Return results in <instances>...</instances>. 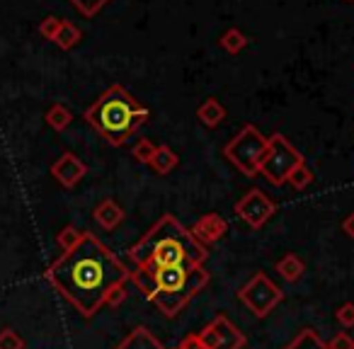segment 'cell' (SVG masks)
<instances>
[{
  "label": "cell",
  "mask_w": 354,
  "mask_h": 349,
  "mask_svg": "<svg viewBox=\"0 0 354 349\" xmlns=\"http://www.w3.org/2000/svg\"><path fill=\"white\" fill-rule=\"evenodd\" d=\"M131 272L93 233H83L78 245L66 250L46 270L49 284L85 318H93L104 305L117 284H127Z\"/></svg>",
  "instance_id": "obj_1"
},
{
  "label": "cell",
  "mask_w": 354,
  "mask_h": 349,
  "mask_svg": "<svg viewBox=\"0 0 354 349\" xmlns=\"http://www.w3.org/2000/svg\"><path fill=\"white\" fill-rule=\"evenodd\" d=\"M129 257L136 267L156 265V267H202L207 262V245L192 236L172 214H165L136 245L129 250Z\"/></svg>",
  "instance_id": "obj_2"
},
{
  "label": "cell",
  "mask_w": 354,
  "mask_h": 349,
  "mask_svg": "<svg viewBox=\"0 0 354 349\" xmlns=\"http://www.w3.org/2000/svg\"><path fill=\"white\" fill-rule=\"evenodd\" d=\"M136 289L156 303L165 318H175L185 305L209 284V272L202 267H156L143 265L129 274Z\"/></svg>",
  "instance_id": "obj_3"
},
{
  "label": "cell",
  "mask_w": 354,
  "mask_h": 349,
  "mask_svg": "<svg viewBox=\"0 0 354 349\" xmlns=\"http://www.w3.org/2000/svg\"><path fill=\"white\" fill-rule=\"evenodd\" d=\"M83 117L109 146H124L148 122V109L124 85H112L85 109Z\"/></svg>",
  "instance_id": "obj_4"
},
{
  "label": "cell",
  "mask_w": 354,
  "mask_h": 349,
  "mask_svg": "<svg viewBox=\"0 0 354 349\" xmlns=\"http://www.w3.org/2000/svg\"><path fill=\"white\" fill-rule=\"evenodd\" d=\"M267 153V136L252 124H245L223 148V155L245 175V178H257L260 175L262 158Z\"/></svg>",
  "instance_id": "obj_5"
},
{
  "label": "cell",
  "mask_w": 354,
  "mask_h": 349,
  "mask_svg": "<svg viewBox=\"0 0 354 349\" xmlns=\"http://www.w3.org/2000/svg\"><path fill=\"white\" fill-rule=\"evenodd\" d=\"M301 162H306L304 155L286 141L284 133H274V136L267 138V153H265V158H262L260 175L270 185L281 187Z\"/></svg>",
  "instance_id": "obj_6"
},
{
  "label": "cell",
  "mask_w": 354,
  "mask_h": 349,
  "mask_svg": "<svg viewBox=\"0 0 354 349\" xmlns=\"http://www.w3.org/2000/svg\"><path fill=\"white\" fill-rule=\"evenodd\" d=\"M238 299L243 301V305H245L252 315L265 318V315H270L272 310L281 303L284 294H281V289L270 279V276L257 272V274H252L250 281L238 291Z\"/></svg>",
  "instance_id": "obj_7"
},
{
  "label": "cell",
  "mask_w": 354,
  "mask_h": 349,
  "mask_svg": "<svg viewBox=\"0 0 354 349\" xmlns=\"http://www.w3.org/2000/svg\"><path fill=\"white\" fill-rule=\"evenodd\" d=\"M197 337L202 342V349H243L248 342L245 334L226 315H216Z\"/></svg>",
  "instance_id": "obj_8"
},
{
  "label": "cell",
  "mask_w": 354,
  "mask_h": 349,
  "mask_svg": "<svg viewBox=\"0 0 354 349\" xmlns=\"http://www.w3.org/2000/svg\"><path fill=\"white\" fill-rule=\"evenodd\" d=\"M236 214L248 223L250 228H262L272 216H274L277 207L262 189H250L236 202Z\"/></svg>",
  "instance_id": "obj_9"
},
{
  "label": "cell",
  "mask_w": 354,
  "mask_h": 349,
  "mask_svg": "<svg viewBox=\"0 0 354 349\" xmlns=\"http://www.w3.org/2000/svg\"><path fill=\"white\" fill-rule=\"evenodd\" d=\"M51 175H54V180L61 187L73 189L75 185L88 175V165H85L78 155H73V153H64V155L51 165Z\"/></svg>",
  "instance_id": "obj_10"
},
{
  "label": "cell",
  "mask_w": 354,
  "mask_h": 349,
  "mask_svg": "<svg viewBox=\"0 0 354 349\" xmlns=\"http://www.w3.org/2000/svg\"><path fill=\"white\" fill-rule=\"evenodd\" d=\"M228 233V223L221 214H204L192 228V236L197 238L202 245H212V243L221 240Z\"/></svg>",
  "instance_id": "obj_11"
},
{
  "label": "cell",
  "mask_w": 354,
  "mask_h": 349,
  "mask_svg": "<svg viewBox=\"0 0 354 349\" xmlns=\"http://www.w3.org/2000/svg\"><path fill=\"white\" fill-rule=\"evenodd\" d=\"M93 216H95V221H97L100 228H104V231H114V228L124 221L127 214H124V209L119 207L114 199H104V202L97 204V209L93 211Z\"/></svg>",
  "instance_id": "obj_12"
},
{
  "label": "cell",
  "mask_w": 354,
  "mask_h": 349,
  "mask_svg": "<svg viewBox=\"0 0 354 349\" xmlns=\"http://www.w3.org/2000/svg\"><path fill=\"white\" fill-rule=\"evenodd\" d=\"M197 119L204 124V126L216 129L218 124L226 119V107H223V104L218 102L216 97H209V100H204V102L197 107Z\"/></svg>",
  "instance_id": "obj_13"
},
{
  "label": "cell",
  "mask_w": 354,
  "mask_h": 349,
  "mask_svg": "<svg viewBox=\"0 0 354 349\" xmlns=\"http://www.w3.org/2000/svg\"><path fill=\"white\" fill-rule=\"evenodd\" d=\"M117 349H162V344L146 328H136L124 337V342Z\"/></svg>",
  "instance_id": "obj_14"
},
{
  "label": "cell",
  "mask_w": 354,
  "mask_h": 349,
  "mask_svg": "<svg viewBox=\"0 0 354 349\" xmlns=\"http://www.w3.org/2000/svg\"><path fill=\"white\" fill-rule=\"evenodd\" d=\"M177 162H180V158H177V153L172 151L170 146H158L156 148V155H153V160L148 162V165H151L153 170L158 172V175H167V172L175 170Z\"/></svg>",
  "instance_id": "obj_15"
},
{
  "label": "cell",
  "mask_w": 354,
  "mask_h": 349,
  "mask_svg": "<svg viewBox=\"0 0 354 349\" xmlns=\"http://www.w3.org/2000/svg\"><path fill=\"white\" fill-rule=\"evenodd\" d=\"M80 39H83V32H80L73 22L64 20V22H61V27H59V32H56V37H54V44L59 46V49H64V51H71Z\"/></svg>",
  "instance_id": "obj_16"
},
{
  "label": "cell",
  "mask_w": 354,
  "mask_h": 349,
  "mask_svg": "<svg viewBox=\"0 0 354 349\" xmlns=\"http://www.w3.org/2000/svg\"><path fill=\"white\" fill-rule=\"evenodd\" d=\"M218 46H221L223 51H228V54H241V51L248 46L245 32L238 30V27H228V30L218 37Z\"/></svg>",
  "instance_id": "obj_17"
},
{
  "label": "cell",
  "mask_w": 354,
  "mask_h": 349,
  "mask_svg": "<svg viewBox=\"0 0 354 349\" xmlns=\"http://www.w3.org/2000/svg\"><path fill=\"white\" fill-rule=\"evenodd\" d=\"M284 349H330V347H328V342H325V339L318 337V332H315V330L304 328L289 344H286Z\"/></svg>",
  "instance_id": "obj_18"
},
{
  "label": "cell",
  "mask_w": 354,
  "mask_h": 349,
  "mask_svg": "<svg viewBox=\"0 0 354 349\" xmlns=\"http://www.w3.org/2000/svg\"><path fill=\"white\" fill-rule=\"evenodd\" d=\"M277 272H279V274L284 276L286 281H291V284H294V281H299L301 276H304L306 265L299 260V257L289 252V255H284L279 262H277Z\"/></svg>",
  "instance_id": "obj_19"
},
{
  "label": "cell",
  "mask_w": 354,
  "mask_h": 349,
  "mask_svg": "<svg viewBox=\"0 0 354 349\" xmlns=\"http://www.w3.org/2000/svg\"><path fill=\"white\" fill-rule=\"evenodd\" d=\"M44 119H46V124L54 129V131H64V129L73 122V112H71L66 104L56 102V104H51V107L46 109Z\"/></svg>",
  "instance_id": "obj_20"
},
{
  "label": "cell",
  "mask_w": 354,
  "mask_h": 349,
  "mask_svg": "<svg viewBox=\"0 0 354 349\" xmlns=\"http://www.w3.org/2000/svg\"><path fill=\"white\" fill-rule=\"evenodd\" d=\"M313 180H315V175L310 172V167L306 165V162H301V165L289 175V180H286V182H289L294 189H306L310 182H313Z\"/></svg>",
  "instance_id": "obj_21"
},
{
  "label": "cell",
  "mask_w": 354,
  "mask_h": 349,
  "mask_svg": "<svg viewBox=\"0 0 354 349\" xmlns=\"http://www.w3.org/2000/svg\"><path fill=\"white\" fill-rule=\"evenodd\" d=\"M71 6L80 12L83 17H95L104 6H107L109 0H68Z\"/></svg>",
  "instance_id": "obj_22"
},
{
  "label": "cell",
  "mask_w": 354,
  "mask_h": 349,
  "mask_svg": "<svg viewBox=\"0 0 354 349\" xmlns=\"http://www.w3.org/2000/svg\"><path fill=\"white\" fill-rule=\"evenodd\" d=\"M156 148L158 146H153L148 138H138L136 146L131 148V155L136 158L138 162H146V165H148V162L153 160V155H156Z\"/></svg>",
  "instance_id": "obj_23"
},
{
  "label": "cell",
  "mask_w": 354,
  "mask_h": 349,
  "mask_svg": "<svg viewBox=\"0 0 354 349\" xmlns=\"http://www.w3.org/2000/svg\"><path fill=\"white\" fill-rule=\"evenodd\" d=\"M0 349H25V339L12 328L0 330Z\"/></svg>",
  "instance_id": "obj_24"
},
{
  "label": "cell",
  "mask_w": 354,
  "mask_h": 349,
  "mask_svg": "<svg viewBox=\"0 0 354 349\" xmlns=\"http://www.w3.org/2000/svg\"><path fill=\"white\" fill-rule=\"evenodd\" d=\"M83 238V233L78 231V228H73V226H66L64 231L59 233V245L64 247V252L66 250H71V247H75L78 245V240Z\"/></svg>",
  "instance_id": "obj_25"
},
{
  "label": "cell",
  "mask_w": 354,
  "mask_h": 349,
  "mask_svg": "<svg viewBox=\"0 0 354 349\" xmlns=\"http://www.w3.org/2000/svg\"><path fill=\"white\" fill-rule=\"evenodd\" d=\"M61 22H64V20H61V17H54V15L44 17V20L39 22V35L44 37V39L54 41V37H56V32H59Z\"/></svg>",
  "instance_id": "obj_26"
},
{
  "label": "cell",
  "mask_w": 354,
  "mask_h": 349,
  "mask_svg": "<svg viewBox=\"0 0 354 349\" xmlns=\"http://www.w3.org/2000/svg\"><path fill=\"white\" fill-rule=\"evenodd\" d=\"M335 318L342 328H354V303H342L335 310Z\"/></svg>",
  "instance_id": "obj_27"
},
{
  "label": "cell",
  "mask_w": 354,
  "mask_h": 349,
  "mask_svg": "<svg viewBox=\"0 0 354 349\" xmlns=\"http://www.w3.org/2000/svg\"><path fill=\"white\" fill-rule=\"evenodd\" d=\"M124 299H127V284H117L107 294V299H104V305H112V308H117V305L122 303Z\"/></svg>",
  "instance_id": "obj_28"
},
{
  "label": "cell",
  "mask_w": 354,
  "mask_h": 349,
  "mask_svg": "<svg viewBox=\"0 0 354 349\" xmlns=\"http://www.w3.org/2000/svg\"><path fill=\"white\" fill-rule=\"evenodd\" d=\"M330 349H354V339L347 332H337L333 339L328 342Z\"/></svg>",
  "instance_id": "obj_29"
},
{
  "label": "cell",
  "mask_w": 354,
  "mask_h": 349,
  "mask_svg": "<svg viewBox=\"0 0 354 349\" xmlns=\"http://www.w3.org/2000/svg\"><path fill=\"white\" fill-rule=\"evenodd\" d=\"M177 349H202V342H199L197 334H187V337L183 339V344Z\"/></svg>",
  "instance_id": "obj_30"
},
{
  "label": "cell",
  "mask_w": 354,
  "mask_h": 349,
  "mask_svg": "<svg viewBox=\"0 0 354 349\" xmlns=\"http://www.w3.org/2000/svg\"><path fill=\"white\" fill-rule=\"evenodd\" d=\"M342 231L347 233L349 238H354V214H347L342 221Z\"/></svg>",
  "instance_id": "obj_31"
},
{
  "label": "cell",
  "mask_w": 354,
  "mask_h": 349,
  "mask_svg": "<svg viewBox=\"0 0 354 349\" xmlns=\"http://www.w3.org/2000/svg\"><path fill=\"white\" fill-rule=\"evenodd\" d=\"M344 3H354V0H344Z\"/></svg>",
  "instance_id": "obj_32"
}]
</instances>
